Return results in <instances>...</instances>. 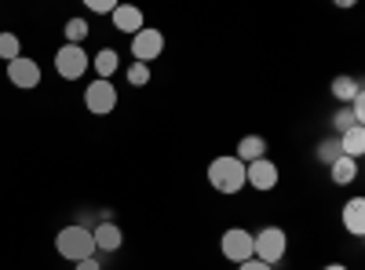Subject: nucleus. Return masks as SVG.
<instances>
[{"instance_id": "obj_6", "label": "nucleus", "mask_w": 365, "mask_h": 270, "mask_svg": "<svg viewBox=\"0 0 365 270\" xmlns=\"http://www.w3.org/2000/svg\"><path fill=\"white\" fill-rule=\"evenodd\" d=\"M165 51V37H161V29H139V33L132 37V55H135V63H143V66H150L154 58Z\"/></svg>"}, {"instance_id": "obj_19", "label": "nucleus", "mask_w": 365, "mask_h": 270, "mask_svg": "<svg viewBox=\"0 0 365 270\" xmlns=\"http://www.w3.org/2000/svg\"><path fill=\"white\" fill-rule=\"evenodd\" d=\"M84 37H88V22L84 19H70L66 22V44H81L84 48Z\"/></svg>"}, {"instance_id": "obj_4", "label": "nucleus", "mask_w": 365, "mask_h": 270, "mask_svg": "<svg viewBox=\"0 0 365 270\" xmlns=\"http://www.w3.org/2000/svg\"><path fill=\"white\" fill-rule=\"evenodd\" d=\"M91 66V58L81 44H63L55 51V73L63 77V81H81Z\"/></svg>"}, {"instance_id": "obj_1", "label": "nucleus", "mask_w": 365, "mask_h": 270, "mask_svg": "<svg viewBox=\"0 0 365 270\" xmlns=\"http://www.w3.org/2000/svg\"><path fill=\"white\" fill-rule=\"evenodd\" d=\"M55 252L63 256V259H73V263L91 259V256H96V237H91V230L81 227V223L63 227V230L55 234Z\"/></svg>"}, {"instance_id": "obj_13", "label": "nucleus", "mask_w": 365, "mask_h": 270, "mask_svg": "<svg viewBox=\"0 0 365 270\" xmlns=\"http://www.w3.org/2000/svg\"><path fill=\"white\" fill-rule=\"evenodd\" d=\"M263 154H267V139H263V135H245V139L237 142V154H234V157H237L241 165H252V161H259Z\"/></svg>"}, {"instance_id": "obj_26", "label": "nucleus", "mask_w": 365, "mask_h": 270, "mask_svg": "<svg viewBox=\"0 0 365 270\" xmlns=\"http://www.w3.org/2000/svg\"><path fill=\"white\" fill-rule=\"evenodd\" d=\"M322 270H347L344 263H329V266H322Z\"/></svg>"}, {"instance_id": "obj_12", "label": "nucleus", "mask_w": 365, "mask_h": 270, "mask_svg": "<svg viewBox=\"0 0 365 270\" xmlns=\"http://www.w3.org/2000/svg\"><path fill=\"white\" fill-rule=\"evenodd\" d=\"M344 227H347L351 237H361L365 234V201L361 197H351L344 204Z\"/></svg>"}, {"instance_id": "obj_18", "label": "nucleus", "mask_w": 365, "mask_h": 270, "mask_svg": "<svg viewBox=\"0 0 365 270\" xmlns=\"http://www.w3.org/2000/svg\"><path fill=\"white\" fill-rule=\"evenodd\" d=\"M19 55H22L19 37H15V33H0V58H4V63H15Z\"/></svg>"}, {"instance_id": "obj_11", "label": "nucleus", "mask_w": 365, "mask_h": 270, "mask_svg": "<svg viewBox=\"0 0 365 270\" xmlns=\"http://www.w3.org/2000/svg\"><path fill=\"white\" fill-rule=\"evenodd\" d=\"M91 237H96V252H117L120 249V242H125V234H120V227L117 223H99L96 230H91Z\"/></svg>"}, {"instance_id": "obj_24", "label": "nucleus", "mask_w": 365, "mask_h": 270, "mask_svg": "<svg viewBox=\"0 0 365 270\" xmlns=\"http://www.w3.org/2000/svg\"><path fill=\"white\" fill-rule=\"evenodd\" d=\"M237 270H274V266H267L259 259H245V263H237Z\"/></svg>"}, {"instance_id": "obj_10", "label": "nucleus", "mask_w": 365, "mask_h": 270, "mask_svg": "<svg viewBox=\"0 0 365 270\" xmlns=\"http://www.w3.org/2000/svg\"><path fill=\"white\" fill-rule=\"evenodd\" d=\"M113 29H120V33L135 37L139 29H143V11L132 8V4H117V8H113Z\"/></svg>"}, {"instance_id": "obj_2", "label": "nucleus", "mask_w": 365, "mask_h": 270, "mask_svg": "<svg viewBox=\"0 0 365 270\" xmlns=\"http://www.w3.org/2000/svg\"><path fill=\"white\" fill-rule=\"evenodd\" d=\"M208 183L216 187L220 194H237L245 187V165H241L234 154L230 157H216L208 165Z\"/></svg>"}, {"instance_id": "obj_7", "label": "nucleus", "mask_w": 365, "mask_h": 270, "mask_svg": "<svg viewBox=\"0 0 365 270\" xmlns=\"http://www.w3.org/2000/svg\"><path fill=\"white\" fill-rule=\"evenodd\" d=\"M220 249H223V256H227L230 263H245V259H252V234L241 230V227H230V230L223 234Z\"/></svg>"}, {"instance_id": "obj_25", "label": "nucleus", "mask_w": 365, "mask_h": 270, "mask_svg": "<svg viewBox=\"0 0 365 270\" xmlns=\"http://www.w3.org/2000/svg\"><path fill=\"white\" fill-rule=\"evenodd\" d=\"M73 270H103V263H99L96 256H91V259H81V263H77Z\"/></svg>"}, {"instance_id": "obj_15", "label": "nucleus", "mask_w": 365, "mask_h": 270, "mask_svg": "<svg viewBox=\"0 0 365 270\" xmlns=\"http://www.w3.org/2000/svg\"><path fill=\"white\" fill-rule=\"evenodd\" d=\"M329 172H332V183H336V187H347V183H354V175H358V165L351 161V157H336V161H332L329 165Z\"/></svg>"}, {"instance_id": "obj_9", "label": "nucleus", "mask_w": 365, "mask_h": 270, "mask_svg": "<svg viewBox=\"0 0 365 270\" xmlns=\"http://www.w3.org/2000/svg\"><path fill=\"white\" fill-rule=\"evenodd\" d=\"M245 187H252V190H274V187H278V165L267 161V157L245 165Z\"/></svg>"}, {"instance_id": "obj_3", "label": "nucleus", "mask_w": 365, "mask_h": 270, "mask_svg": "<svg viewBox=\"0 0 365 270\" xmlns=\"http://www.w3.org/2000/svg\"><path fill=\"white\" fill-rule=\"evenodd\" d=\"M285 249H289V237L282 227H267L259 234H252V259L274 266V263H282L285 259Z\"/></svg>"}, {"instance_id": "obj_14", "label": "nucleus", "mask_w": 365, "mask_h": 270, "mask_svg": "<svg viewBox=\"0 0 365 270\" xmlns=\"http://www.w3.org/2000/svg\"><path fill=\"white\" fill-rule=\"evenodd\" d=\"M340 150H344V157L358 161V157H361V150H365V128H361V125L347 128V132L340 135Z\"/></svg>"}, {"instance_id": "obj_23", "label": "nucleus", "mask_w": 365, "mask_h": 270, "mask_svg": "<svg viewBox=\"0 0 365 270\" xmlns=\"http://www.w3.org/2000/svg\"><path fill=\"white\" fill-rule=\"evenodd\" d=\"M113 0H88V11H96V15H113Z\"/></svg>"}, {"instance_id": "obj_17", "label": "nucleus", "mask_w": 365, "mask_h": 270, "mask_svg": "<svg viewBox=\"0 0 365 270\" xmlns=\"http://www.w3.org/2000/svg\"><path fill=\"white\" fill-rule=\"evenodd\" d=\"M358 92H361V84L354 77H336V81H332V95H336L340 103H351Z\"/></svg>"}, {"instance_id": "obj_22", "label": "nucleus", "mask_w": 365, "mask_h": 270, "mask_svg": "<svg viewBox=\"0 0 365 270\" xmlns=\"http://www.w3.org/2000/svg\"><path fill=\"white\" fill-rule=\"evenodd\" d=\"M332 125H336V132L344 135V132H347V128H354L358 121H354V113H351V110H340V113H336V121H332Z\"/></svg>"}, {"instance_id": "obj_5", "label": "nucleus", "mask_w": 365, "mask_h": 270, "mask_svg": "<svg viewBox=\"0 0 365 270\" xmlns=\"http://www.w3.org/2000/svg\"><path fill=\"white\" fill-rule=\"evenodd\" d=\"M84 106H88V113H96V117L113 113V110H117V88H113V81L88 84V88H84Z\"/></svg>"}, {"instance_id": "obj_16", "label": "nucleus", "mask_w": 365, "mask_h": 270, "mask_svg": "<svg viewBox=\"0 0 365 270\" xmlns=\"http://www.w3.org/2000/svg\"><path fill=\"white\" fill-rule=\"evenodd\" d=\"M91 66L99 70V81H110L113 70H117V51H113V48H103L96 58H91Z\"/></svg>"}, {"instance_id": "obj_20", "label": "nucleus", "mask_w": 365, "mask_h": 270, "mask_svg": "<svg viewBox=\"0 0 365 270\" xmlns=\"http://www.w3.org/2000/svg\"><path fill=\"white\" fill-rule=\"evenodd\" d=\"M340 154H344V150H340V142H336V139H329V142H322V146H318V157H322L325 165H332Z\"/></svg>"}, {"instance_id": "obj_8", "label": "nucleus", "mask_w": 365, "mask_h": 270, "mask_svg": "<svg viewBox=\"0 0 365 270\" xmlns=\"http://www.w3.org/2000/svg\"><path fill=\"white\" fill-rule=\"evenodd\" d=\"M8 81H11L15 88H22V92H34V88L41 84V66L34 63V58L19 55L15 63H8Z\"/></svg>"}, {"instance_id": "obj_21", "label": "nucleus", "mask_w": 365, "mask_h": 270, "mask_svg": "<svg viewBox=\"0 0 365 270\" xmlns=\"http://www.w3.org/2000/svg\"><path fill=\"white\" fill-rule=\"evenodd\" d=\"M128 81H132L135 88L150 84V66H143V63H132V66H128Z\"/></svg>"}]
</instances>
